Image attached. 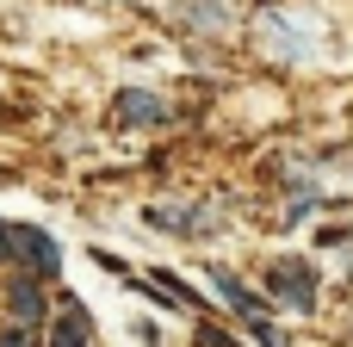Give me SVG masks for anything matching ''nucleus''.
<instances>
[{
  "instance_id": "f257e3e1",
  "label": "nucleus",
  "mask_w": 353,
  "mask_h": 347,
  "mask_svg": "<svg viewBox=\"0 0 353 347\" xmlns=\"http://www.w3.org/2000/svg\"><path fill=\"white\" fill-rule=\"evenodd\" d=\"M6 267H25L31 279H56L62 248H56V236H43L37 224H6Z\"/></svg>"
},
{
  "instance_id": "f03ea898",
  "label": "nucleus",
  "mask_w": 353,
  "mask_h": 347,
  "mask_svg": "<svg viewBox=\"0 0 353 347\" xmlns=\"http://www.w3.org/2000/svg\"><path fill=\"white\" fill-rule=\"evenodd\" d=\"M211 279H217V292L230 298V310H236V317L248 323V335H254V341H261V347H279L273 323H267V298H254V292H248V286H242V279H236L230 267H211Z\"/></svg>"
},
{
  "instance_id": "7ed1b4c3",
  "label": "nucleus",
  "mask_w": 353,
  "mask_h": 347,
  "mask_svg": "<svg viewBox=\"0 0 353 347\" xmlns=\"http://www.w3.org/2000/svg\"><path fill=\"white\" fill-rule=\"evenodd\" d=\"M267 292H273L279 304H292V310L310 317V304H316V267H304V261H279V267L267 273Z\"/></svg>"
},
{
  "instance_id": "20e7f679",
  "label": "nucleus",
  "mask_w": 353,
  "mask_h": 347,
  "mask_svg": "<svg viewBox=\"0 0 353 347\" xmlns=\"http://www.w3.org/2000/svg\"><path fill=\"white\" fill-rule=\"evenodd\" d=\"M143 224L161 230V236H205L211 230V211H199V205H149Z\"/></svg>"
},
{
  "instance_id": "39448f33",
  "label": "nucleus",
  "mask_w": 353,
  "mask_h": 347,
  "mask_svg": "<svg viewBox=\"0 0 353 347\" xmlns=\"http://www.w3.org/2000/svg\"><path fill=\"white\" fill-rule=\"evenodd\" d=\"M112 118L118 124H168V99L161 93H143V87H124L112 99Z\"/></svg>"
},
{
  "instance_id": "423d86ee",
  "label": "nucleus",
  "mask_w": 353,
  "mask_h": 347,
  "mask_svg": "<svg viewBox=\"0 0 353 347\" xmlns=\"http://www.w3.org/2000/svg\"><path fill=\"white\" fill-rule=\"evenodd\" d=\"M6 304H12V317H19L25 329H37V323H43V298H37V286H31V273H25V267L6 279Z\"/></svg>"
},
{
  "instance_id": "0eeeda50",
  "label": "nucleus",
  "mask_w": 353,
  "mask_h": 347,
  "mask_svg": "<svg viewBox=\"0 0 353 347\" xmlns=\"http://www.w3.org/2000/svg\"><path fill=\"white\" fill-rule=\"evenodd\" d=\"M93 341V323H87V310L68 298L62 304V317H56V335H50V347H87Z\"/></svg>"
},
{
  "instance_id": "6e6552de",
  "label": "nucleus",
  "mask_w": 353,
  "mask_h": 347,
  "mask_svg": "<svg viewBox=\"0 0 353 347\" xmlns=\"http://www.w3.org/2000/svg\"><path fill=\"white\" fill-rule=\"evenodd\" d=\"M0 347H31V329H25V323H19V329H12V335H0Z\"/></svg>"
},
{
  "instance_id": "1a4fd4ad",
  "label": "nucleus",
  "mask_w": 353,
  "mask_h": 347,
  "mask_svg": "<svg viewBox=\"0 0 353 347\" xmlns=\"http://www.w3.org/2000/svg\"><path fill=\"white\" fill-rule=\"evenodd\" d=\"M199 341H205V347H236V341H223L217 329H199Z\"/></svg>"
}]
</instances>
